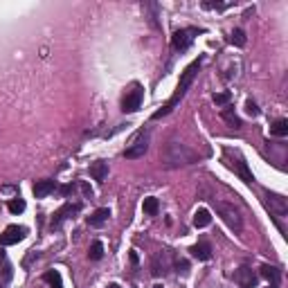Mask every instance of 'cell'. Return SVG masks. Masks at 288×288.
Returning a JSON list of instances; mask_svg holds the SVG:
<instances>
[{
  "label": "cell",
  "mask_w": 288,
  "mask_h": 288,
  "mask_svg": "<svg viewBox=\"0 0 288 288\" xmlns=\"http://www.w3.org/2000/svg\"><path fill=\"white\" fill-rule=\"evenodd\" d=\"M108 219H110V210L108 207H99V210H95L93 214L88 216V225L90 227H99V225H104Z\"/></svg>",
  "instance_id": "14"
},
{
  "label": "cell",
  "mask_w": 288,
  "mask_h": 288,
  "mask_svg": "<svg viewBox=\"0 0 288 288\" xmlns=\"http://www.w3.org/2000/svg\"><path fill=\"white\" fill-rule=\"evenodd\" d=\"M234 281L241 288H257V284H259V277H257V272L252 270V268L241 266L239 270H234Z\"/></svg>",
  "instance_id": "10"
},
{
  "label": "cell",
  "mask_w": 288,
  "mask_h": 288,
  "mask_svg": "<svg viewBox=\"0 0 288 288\" xmlns=\"http://www.w3.org/2000/svg\"><path fill=\"white\" fill-rule=\"evenodd\" d=\"M264 205L275 219H284L288 214V200L281 194H272V191L264 189Z\"/></svg>",
  "instance_id": "6"
},
{
  "label": "cell",
  "mask_w": 288,
  "mask_h": 288,
  "mask_svg": "<svg viewBox=\"0 0 288 288\" xmlns=\"http://www.w3.org/2000/svg\"><path fill=\"white\" fill-rule=\"evenodd\" d=\"M191 255H194L198 261H210L212 259V245L207 243V241H200V243L191 245Z\"/></svg>",
  "instance_id": "15"
},
{
  "label": "cell",
  "mask_w": 288,
  "mask_h": 288,
  "mask_svg": "<svg viewBox=\"0 0 288 288\" xmlns=\"http://www.w3.org/2000/svg\"><path fill=\"white\" fill-rule=\"evenodd\" d=\"M167 270H171V252L162 250L153 257V261H151V275L160 277V275H164Z\"/></svg>",
  "instance_id": "12"
},
{
  "label": "cell",
  "mask_w": 288,
  "mask_h": 288,
  "mask_svg": "<svg viewBox=\"0 0 288 288\" xmlns=\"http://www.w3.org/2000/svg\"><path fill=\"white\" fill-rule=\"evenodd\" d=\"M174 266H176V270L183 272V275H187V272H189V264H187L185 259H176V261H174Z\"/></svg>",
  "instance_id": "27"
},
{
  "label": "cell",
  "mask_w": 288,
  "mask_h": 288,
  "mask_svg": "<svg viewBox=\"0 0 288 288\" xmlns=\"http://www.w3.org/2000/svg\"><path fill=\"white\" fill-rule=\"evenodd\" d=\"M43 279L50 284V288H63L61 284V275H59V270H48L43 275Z\"/></svg>",
  "instance_id": "20"
},
{
  "label": "cell",
  "mask_w": 288,
  "mask_h": 288,
  "mask_svg": "<svg viewBox=\"0 0 288 288\" xmlns=\"http://www.w3.org/2000/svg\"><path fill=\"white\" fill-rule=\"evenodd\" d=\"M79 187H81V191H84L86 198H93V189H90L88 185H86V183H79Z\"/></svg>",
  "instance_id": "30"
},
{
  "label": "cell",
  "mask_w": 288,
  "mask_h": 288,
  "mask_svg": "<svg viewBox=\"0 0 288 288\" xmlns=\"http://www.w3.org/2000/svg\"><path fill=\"white\" fill-rule=\"evenodd\" d=\"M27 236V227L23 225H9L7 230L0 234V245H14Z\"/></svg>",
  "instance_id": "11"
},
{
  "label": "cell",
  "mask_w": 288,
  "mask_h": 288,
  "mask_svg": "<svg viewBox=\"0 0 288 288\" xmlns=\"http://www.w3.org/2000/svg\"><path fill=\"white\" fill-rule=\"evenodd\" d=\"M261 277H266V279L270 281V286H279L281 272H279V268H275L270 264H264V266H261Z\"/></svg>",
  "instance_id": "17"
},
{
  "label": "cell",
  "mask_w": 288,
  "mask_h": 288,
  "mask_svg": "<svg viewBox=\"0 0 288 288\" xmlns=\"http://www.w3.org/2000/svg\"><path fill=\"white\" fill-rule=\"evenodd\" d=\"M245 41H248V38H245V32H243V29H234V32L230 34V43L236 45V48H243Z\"/></svg>",
  "instance_id": "24"
},
{
  "label": "cell",
  "mask_w": 288,
  "mask_h": 288,
  "mask_svg": "<svg viewBox=\"0 0 288 288\" xmlns=\"http://www.w3.org/2000/svg\"><path fill=\"white\" fill-rule=\"evenodd\" d=\"M142 99H144L142 86L133 84L131 86V90H126V95L122 99V110L124 113H135V110H140V106H142Z\"/></svg>",
  "instance_id": "8"
},
{
  "label": "cell",
  "mask_w": 288,
  "mask_h": 288,
  "mask_svg": "<svg viewBox=\"0 0 288 288\" xmlns=\"http://www.w3.org/2000/svg\"><path fill=\"white\" fill-rule=\"evenodd\" d=\"M88 257H90V259H93V261L102 259V257H104V245H102V241H93V243H90Z\"/></svg>",
  "instance_id": "23"
},
{
  "label": "cell",
  "mask_w": 288,
  "mask_h": 288,
  "mask_svg": "<svg viewBox=\"0 0 288 288\" xmlns=\"http://www.w3.org/2000/svg\"><path fill=\"white\" fill-rule=\"evenodd\" d=\"M270 133L277 135V138H286L288 135V122L286 119H277V122L270 126Z\"/></svg>",
  "instance_id": "21"
},
{
  "label": "cell",
  "mask_w": 288,
  "mask_h": 288,
  "mask_svg": "<svg viewBox=\"0 0 288 288\" xmlns=\"http://www.w3.org/2000/svg\"><path fill=\"white\" fill-rule=\"evenodd\" d=\"M223 160H225V164L230 167L232 171H234L236 176H239L243 183L248 185H252V174H250V169H248V162H245V158L239 153V151H232V149H225L223 151Z\"/></svg>",
  "instance_id": "4"
},
{
  "label": "cell",
  "mask_w": 288,
  "mask_h": 288,
  "mask_svg": "<svg viewBox=\"0 0 288 288\" xmlns=\"http://www.w3.org/2000/svg\"><path fill=\"white\" fill-rule=\"evenodd\" d=\"M7 210L12 212V214H21V212H25V200L23 198H14L7 203Z\"/></svg>",
  "instance_id": "25"
},
{
  "label": "cell",
  "mask_w": 288,
  "mask_h": 288,
  "mask_svg": "<svg viewBox=\"0 0 288 288\" xmlns=\"http://www.w3.org/2000/svg\"><path fill=\"white\" fill-rule=\"evenodd\" d=\"M106 288H122V286H119V284H108Z\"/></svg>",
  "instance_id": "32"
},
{
  "label": "cell",
  "mask_w": 288,
  "mask_h": 288,
  "mask_svg": "<svg viewBox=\"0 0 288 288\" xmlns=\"http://www.w3.org/2000/svg\"><path fill=\"white\" fill-rule=\"evenodd\" d=\"M59 191H61V196H70V194H72V191H74V187H72V185H63Z\"/></svg>",
  "instance_id": "31"
},
{
  "label": "cell",
  "mask_w": 288,
  "mask_h": 288,
  "mask_svg": "<svg viewBox=\"0 0 288 288\" xmlns=\"http://www.w3.org/2000/svg\"><path fill=\"white\" fill-rule=\"evenodd\" d=\"M203 7L205 9H227L230 5H225V3H203Z\"/></svg>",
  "instance_id": "29"
},
{
  "label": "cell",
  "mask_w": 288,
  "mask_h": 288,
  "mask_svg": "<svg viewBox=\"0 0 288 288\" xmlns=\"http://www.w3.org/2000/svg\"><path fill=\"white\" fill-rule=\"evenodd\" d=\"M232 99V93H216L214 95V104L216 106H227Z\"/></svg>",
  "instance_id": "26"
},
{
  "label": "cell",
  "mask_w": 288,
  "mask_h": 288,
  "mask_svg": "<svg viewBox=\"0 0 288 288\" xmlns=\"http://www.w3.org/2000/svg\"><path fill=\"white\" fill-rule=\"evenodd\" d=\"M221 117H223L225 122L232 126V129H236V131L241 129V119L236 117V113H234V108H232V106H225V108L221 110Z\"/></svg>",
  "instance_id": "18"
},
{
  "label": "cell",
  "mask_w": 288,
  "mask_h": 288,
  "mask_svg": "<svg viewBox=\"0 0 288 288\" xmlns=\"http://www.w3.org/2000/svg\"><path fill=\"white\" fill-rule=\"evenodd\" d=\"M79 212H81V205H79V203H65L61 210H59L57 214L52 216V221H50V227H52V230H59L63 221H68L70 216L79 214Z\"/></svg>",
  "instance_id": "9"
},
{
  "label": "cell",
  "mask_w": 288,
  "mask_h": 288,
  "mask_svg": "<svg viewBox=\"0 0 288 288\" xmlns=\"http://www.w3.org/2000/svg\"><path fill=\"white\" fill-rule=\"evenodd\" d=\"M245 113L252 115V117H257V115H259V108H257V104L252 102V99H248V102H245Z\"/></svg>",
  "instance_id": "28"
},
{
  "label": "cell",
  "mask_w": 288,
  "mask_h": 288,
  "mask_svg": "<svg viewBox=\"0 0 288 288\" xmlns=\"http://www.w3.org/2000/svg\"><path fill=\"white\" fill-rule=\"evenodd\" d=\"M200 63H203V59L198 57V59H196L194 63H189V65H187V68H185V72H183V77H180V84H178V88L174 90V95H171V97H169V102H167V104H164V106H162V108H160V110H155V113H153V119H160V117H164V115H169L171 110H174L176 106L180 104V99L185 97L187 88H189V86H191V81H194V79H196V74H198V70H200Z\"/></svg>",
  "instance_id": "1"
},
{
  "label": "cell",
  "mask_w": 288,
  "mask_h": 288,
  "mask_svg": "<svg viewBox=\"0 0 288 288\" xmlns=\"http://www.w3.org/2000/svg\"><path fill=\"white\" fill-rule=\"evenodd\" d=\"M198 29L196 27H187V29H176L174 36H171V48L176 50V52H185L187 48H189L191 43H194V38L198 36Z\"/></svg>",
  "instance_id": "7"
},
{
  "label": "cell",
  "mask_w": 288,
  "mask_h": 288,
  "mask_svg": "<svg viewBox=\"0 0 288 288\" xmlns=\"http://www.w3.org/2000/svg\"><path fill=\"white\" fill-rule=\"evenodd\" d=\"M158 198H153V196H149V198H144V203H142V210H144V214H149V216H155L158 214Z\"/></svg>",
  "instance_id": "22"
},
{
  "label": "cell",
  "mask_w": 288,
  "mask_h": 288,
  "mask_svg": "<svg viewBox=\"0 0 288 288\" xmlns=\"http://www.w3.org/2000/svg\"><path fill=\"white\" fill-rule=\"evenodd\" d=\"M90 176H93L97 183H104V180L108 178V162H102V160L93 162L90 164Z\"/></svg>",
  "instance_id": "16"
},
{
  "label": "cell",
  "mask_w": 288,
  "mask_h": 288,
  "mask_svg": "<svg viewBox=\"0 0 288 288\" xmlns=\"http://www.w3.org/2000/svg\"><path fill=\"white\" fill-rule=\"evenodd\" d=\"M214 207H216V214L223 219V223L230 227L232 232H236L239 234L241 230H243V216H241V212L236 210L232 203H223V200H214Z\"/></svg>",
  "instance_id": "3"
},
{
  "label": "cell",
  "mask_w": 288,
  "mask_h": 288,
  "mask_svg": "<svg viewBox=\"0 0 288 288\" xmlns=\"http://www.w3.org/2000/svg\"><path fill=\"white\" fill-rule=\"evenodd\" d=\"M268 288H277V286H268Z\"/></svg>",
  "instance_id": "33"
},
{
  "label": "cell",
  "mask_w": 288,
  "mask_h": 288,
  "mask_svg": "<svg viewBox=\"0 0 288 288\" xmlns=\"http://www.w3.org/2000/svg\"><path fill=\"white\" fill-rule=\"evenodd\" d=\"M162 160L169 169H176V167H187V164H194L198 160V155L189 149L183 142H169L162 151Z\"/></svg>",
  "instance_id": "2"
},
{
  "label": "cell",
  "mask_w": 288,
  "mask_h": 288,
  "mask_svg": "<svg viewBox=\"0 0 288 288\" xmlns=\"http://www.w3.org/2000/svg\"><path fill=\"white\" fill-rule=\"evenodd\" d=\"M212 223V214L207 210H196L194 212V227H198V230H203Z\"/></svg>",
  "instance_id": "19"
},
{
  "label": "cell",
  "mask_w": 288,
  "mask_h": 288,
  "mask_svg": "<svg viewBox=\"0 0 288 288\" xmlns=\"http://www.w3.org/2000/svg\"><path fill=\"white\" fill-rule=\"evenodd\" d=\"M54 189H57V183H54V180H36L32 191L36 198H45V196H50Z\"/></svg>",
  "instance_id": "13"
},
{
  "label": "cell",
  "mask_w": 288,
  "mask_h": 288,
  "mask_svg": "<svg viewBox=\"0 0 288 288\" xmlns=\"http://www.w3.org/2000/svg\"><path fill=\"white\" fill-rule=\"evenodd\" d=\"M149 140H151V133L146 129L138 131L133 135L129 144H126V151H124V158L126 160H138V158H144V153L149 151Z\"/></svg>",
  "instance_id": "5"
}]
</instances>
